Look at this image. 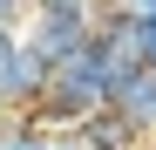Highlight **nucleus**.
Wrapping results in <instances>:
<instances>
[{
	"label": "nucleus",
	"mask_w": 156,
	"mask_h": 150,
	"mask_svg": "<svg viewBox=\"0 0 156 150\" xmlns=\"http://www.w3.org/2000/svg\"><path fill=\"white\" fill-rule=\"evenodd\" d=\"M7 116H14V109H7V103H0V123H7Z\"/></svg>",
	"instance_id": "7ed1b4c3"
},
{
	"label": "nucleus",
	"mask_w": 156,
	"mask_h": 150,
	"mask_svg": "<svg viewBox=\"0 0 156 150\" xmlns=\"http://www.w3.org/2000/svg\"><path fill=\"white\" fill-rule=\"evenodd\" d=\"M14 55H20V34L0 28V103H7V75H14Z\"/></svg>",
	"instance_id": "f257e3e1"
},
{
	"label": "nucleus",
	"mask_w": 156,
	"mask_h": 150,
	"mask_svg": "<svg viewBox=\"0 0 156 150\" xmlns=\"http://www.w3.org/2000/svg\"><path fill=\"white\" fill-rule=\"evenodd\" d=\"M109 7H122V14H156V0H109Z\"/></svg>",
	"instance_id": "f03ea898"
}]
</instances>
